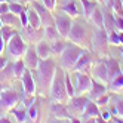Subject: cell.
Here are the masks:
<instances>
[{"instance_id": "8992f818", "label": "cell", "mask_w": 123, "mask_h": 123, "mask_svg": "<svg viewBox=\"0 0 123 123\" xmlns=\"http://www.w3.org/2000/svg\"><path fill=\"white\" fill-rule=\"evenodd\" d=\"M27 48H28V45L24 42L22 36H21L18 31H16L13 36L9 39V42L6 43L7 54H9V56H11L12 59H15V61L24 56V54H25V50H27Z\"/></svg>"}, {"instance_id": "ab89813d", "label": "cell", "mask_w": 123, "mask_h": 123, "mask_svg": "<svg viewBox=\"0 0 123 123\" xmlns=\"http://www.w3.org/2000/svg\"><path fill=\"white\" fill-rule=\"evenodd\" d=\"M108 43L113 46H120V39H119V31L117 30L108 33Z\"/></svg>"}, {"instance_id": "e0dca14e", "label": "cell", "mask_w": 123, "mask_h": 123, "mask_svg": "<svg viewBox=\"0 0 123 123\" xmlns=\"http://www.w3.org/2000/svg\"><path fill=\"white\" fill-rule=\"evenodd\" d=\"M92 64H93V56H92V54H91V50H83V54L79 56V59L76 61V64H74V67H73V70L71 71H74V73H77V71H87L91 67H92Z\"/></svg>"}, {"instance_id": "4dcf8cb0", "label": "cell", "mask_w": 123, "mask_h": 123, "mask_svg": "<svg viewBox=\"0 0 123 123\" xmlns=\"http://www.w3.org/2000/svg\"><path fill=\"white\" fill-rule=\"evenodd\" d=\"M108 89L111 92H123V73L114 77L113 80L108 83Z\"/></svg>"}, {"instance_id": "7a4b0ae2", "label": "cell", "mask_w": 123, "mask_h": 123, "mask_svg": "<svg viewBox=\"0 0 123 123\" xmlns=\"http://www.w3.org/2000/svg\"><path fill=\"white\" fill-rule=\"evenodd\" d=\"M49 98L50 101L55 102H67L68 101V95L65 89V70L61 67L55 70L54 79H52V85L49 89Z\"/></svg>"}, {"instance_id": "9a60e30c", "label": "cell", "mask_w": 123, "mask_h": 123, "mask_svg": "<svg viewBox=\"0 0 123 123\" xmlns=\"http://www.w3.org/2000/svg\"><path fill=\"white\" fill-rule=\"evenodd\" d=\"M91 73L93 76V79L99 80L104 85H108V73H107V67H105L104 61L101 58H98L96 61H93V64L91 67Z\"/></svg>"}, {"instance_id": "ac0fdd59", "label": "cell", "mask_w": 123, "mask_h": 123, "mask_svg": "<svg viewBox=\"0 0 123 123\" xmlns=\"http://www.w3.org/2000/svg\"><path fill=\"white\" fill-rule=\"evenodd\" d=\"M22 59H24V64H25V67H27L28 70H36L37 68V65H39V55H37V52H36V48L34 46H28L27 48V50H25V54H24V56H22Z\"/></svg>"}, {"instance_id": "91938a15", "label": "cell", "mask_w": 123, "mask_h": 123, "mask_svg": "<svg viewBox=\"0 0 123 123\" xmlns=\"http://www.w3.org/2000/svg\"><path fill=\"white\" fill-rule=\"evenodd\" d=\"M122 3H123V0H122Z\"/></svg>"}, {"instance_id": "30bf717a", "label": "cell", "mask_w": 123, "mask_h": 123, "mask_svg": "<svg viewBox=\"0 0 123 123\" xmlns=\"http://www.w3.org/2000/svg\"><path fill=\"white\" fill-rule=\"evenodd\" d=\"M79 119H80V122H98V123L104 122L101 117V108L92 99H89V102L86 104V108Z\"/></svg>"}, {"instance_id": "f907efd6", "label": "cell", "mask_w": 123, "mask_h": 123, "mask_svg": "<svg viewBox=\"0 0 123 123\" xmlns=\"http://www.w3.org/2000/svg\"><path fill=\"white\" fill-rule=\"evenodd\" d=\"M31 2H34V0H21V2H19V3H22V5L25 6V5H30Z\"/></svg>"}, {"instance_id": "f546056e", "label": "cell", "mask_w": 123, "mask_h": 123, "mask_svg": "<svg viewBox=\"0 0 123 123\" xmlns=\"http://www.w3.org/2000/svg\"><path fill=\"white\" fill-rule=\"evenodd\" d=\"M27 18H28V25H30L31 28H42L40 16H39V13L34 11L33 7L27 9Z\"/></svg>"}, {"instance_id": "bcb514c9", "label": "cell", "mask_w": 123, "mask_h": 123, "mask_svg": "<svg viewBox=\"0 0 123 123\" xmlns=\"http://www.w3.org/2000/svg\"><path fill=\"white\" fill-rule=\"evenodd\" d=\"M101 117H102L104 122H110V119H111V113H110L108 110H101Z\"/></svg>"}, {"instance_id": "5bb4252c", "label": "cell", "mask_w": 123, "mask_h": 123, "mask_svg": "<svg viewBox=\"0 0 123 123\" xmlns=\"http://www.w3.org/2000/svg\"><path fill=\"white\" fill-rule=\"evenodd\" d=\"M21 82H22V92H24V95H36L37 93V85H36V80H34L33 71L28 70L27 67H25V70H24Z\"/></svg>"}, {"instance_id": "6f0895ef", "label": "cell", "mask_w": 123, "mask_h": 123, "mask_svg": "<svg viewBox=\"0 0 123 123\" xmlns=\"http://www.w3.org/2000/svg\"><path fill=\"white\" fill-rule=\"evenodd\" d=\"M12 2H21V0H12Z\"/></svg>"}, {"instance_id": "7c38bea8", "label": "cell", "mask_w": 123, "mask_h": 123, "mask_svg": "<svg viewBox=\"0 0 123 123\" xmlns=\"http://www.w3.org/2000/svg\"><path fill=\"white\" fill-rule=\"evenodd\" d=\"M54 21H55V27L56 30L59 31L61 37H67V34L70 31V28H71V24H73V19L70 18V16L64 12H56L54 15Z\"/></svg>"}, {"instance_id": "cb8c5ba5", "label": "cell", "mask_w": 123, "mask_h": 123, "mask_svg": "<svg viewBox=\"0 0 123 123\" xmlns=\"http://www.w3.org/2000/svg\"><path fill=\"white\" fill-rule=\"evenodd\" d=\"M9 113L12 114L13 122H19V123L28 122V119H27V108H25L22 104L21 105H15L12 110H9Z\"/></svg>"}, {"instance_id": "60d3db41", "label": "cell", "mask_w": 123, "mask_h": 123, "mask_svg": "<svg viewBox=\"0 0 123 123\" xmlns=\"http://www.w3.org/2000/svg\"><path fill=\"white\" fill-rule=\"evenodd\" d=\"M111 11L119 16H123V3H122V0H114L113 6H111Z\"/></svg>"}, {"instance_id": "ee69618b", "label": "cell", "mask_w": 123, "mask_h": 123, "mask_svg": "<svg viewBox=\"0 0 123 123\" xmlns=\"http://www.w3.org/2000/svg\"><path fill=\"white\" fill-rule=\"evenodd\" d=\"M42 3L45 5V6L48 7V9H49V11H52V12H54V9L56 7V3L54 2V0H42Z\"/></svg>"}, {"instance_id": "ba28073f", "label": "cell", "mask_w": 123, "mask_h": 123, "mask_svg": "<svg viewBox=\"0 0 123 123\" xmlns=\"http://www.w3.org/2000/svg\"><path fill=\"white\" fill-rule=\"evenodd\" d=\"M19 101H21V95L15 89L5 87V89L0 92V108H3L5 111L12 110L15 105L19 104Z\"/></svg>"}, {"instance_id": "9f6ffc18", "label": "cell", "mask_w": 123, "mask_h": 123, "mask_svg": "<svg viewBox=\"0 0 123 123\" xmlns=\"http://www.w3.org/2000/svg\"><path fill=\"white\" fill-rule=\"evenodd\" d=\"M2 25H3V24H2V19H0V28H2Z\"/></svg>"}, {"instance_id": "f35d334b", "label": "cell", "mask_w": 123, "mask_h": 123, "mask_svg": "<svg viewBox=\"0 0 123 123\" xmlns=\"http://www.w3.org/2000/svg\"><path fill=\"white\" fill-rule=\"evenodd\" d=\"M110 98H111V96H110L107 92H105V93H102L101 96H98V98L95 99V104L98 105L99 108H102V107H105V105H107V104L110 102Z\"/></svg>"}, {"instance_id": "3957f363", "label": "cell", "mask_w": 123, "mask_h": 123, "mask_svg": "<svg viewBox=\"0 0 123 123\" xmlns=\"http://www.w3.org/2000/svg\"><path fill=\"white\" fill-rule=\"evenodd\" d=\"M65 39L68 42H71V43H76V45H79L80 48H83L86 50L92 49V43H91L92 37H89L87 30L83 27L80 22H73L71 24V28H70V31H68Z\"/></svg>"}, {"instance_id": "f1b7e54d", "label": "cell", "mask_w": 123, "mask_h": 123, "mask_svg": "<svg viewBox=\"0 0 123 123\" xmlns=\"http://www.w3.org/2000/svg\"><path fill=\"white\" fill-rule=\"evenodd\" d=\"M80 5H82V7H83V16L86 19H89V16H91V13L98 7V2H95V0H80Z\"/></svg>"}, {"instance_id": "603a6c76", "label": "cell", "mask_w": 123, "mask_h": 123, "mask_svg": "<svg viewBox=\"0 0 123 123\" xmlns=\"http://www.w3.org/2000/svg\"><path fill=\"white\" fill-rule=\"evenodd\" d=\"M15 80V73H13V64L7 61V64L0 70V82H3V83H9Z\"/></svg>"}, {"instance_id": "8d00e7d4", "label": "cell", "mask_w": 123, "mask_h": 123, "mask_svg": "<svg viewBox=\"0 0 123 123\" xmlns=\"http://www.w3.org/2000/svg\"><path fill=\"white\" fill-rule=\"evenodd\" d=\"M65 89H67V95H68V99L71 96L76 95V91H74V86L71 85V77H70V73L65 70Z\"/></svg>"}, {"instance_id": "d4e9b609", "label": "cell", "mask_w": 123, "mask_h": 123, "mask_svg": "<svg viewBox=\"0 0 123 123\" xmlns=\"http://www.w3.org/2000/svg\"><path fill=\"white\" fill-rule=\"evenodd\" d=\"M104 28L107 33L117 30L116 28V19H114V12L111 9H107V7L104 11Z\"/></svg>"}, {"instance_id": "83f0119b", "label": "cell", "mask_w": 123, "mask_h": 123, "mask_svg": "<svg viewBox=\"0 0 123 123\" xmlns=\"http://www.w3.org/2000/svg\"><path fill=\"white\" fill-rule=\"evenodd\" d=\"M43 37H45L49 43H52V42L61 39V34L56 30L55 25H48V27H43Z\"/></svg>"}, {"instance_id": "e575fe53", "label": "cell", "mask_w": 123, "mask_h": 123, "mask_svg": "<svg viewBox=\"0 0 123 123\" xmlns=\"http://www.w3.org/2000/svg\"><path fill=\"white\" fill-rule=\"evenodd\" d=\"M65 45L67 43L62 40V39H58L55 42L50 43V48H52V52H54V55H61L62 54V50L65 49Z\"/></svg>"}, {"instance_id": "74e56055", "label": "cell", "mask_w": 123, "mask_h": 123, "mask_svg": "<svg viewBox=\"0 0 123 123\" xmlns=\"http://www.w3.org/2000/svg\"><path fill=\"white\" fill-rule=\"evenodd\" d=\"M24 9H25V6L22 3H19V2H12V0L9 2V12H12L15 15H19Z\"/></svg>"}, {"instance_id": "44dd1931", "label": "cell", "mask_w": 123, "mask_h": 123, "mask_svg": "<svg viewBox=\"0 0 123 123\" xmlns=\"http://www.w3.org/2000/svg\"><path fill=\"white\" fill-rule=\"evenodd\" d=\"M36 52L40 59H46V58H50L52 55H54V52H52V48H50V43L45 39H42L40 42L36 43Z\"/></svg>"}, {"instance_id": "484cf974", "label": "cell", "mask_w": 123, "mask_h": 123, "mask_svg": "<svg viewBox=\"0 0 123 123\" xmlns=\"http://www.w3.org/2000/svg\"><path fill=\"white\" fill-rule=\"evenodd\" d=\"M0 19H2L3 25H11V27H21V21H19V16L15 15L12 12H6L0 15Z\"/></svg>"}, {"instance_id": "4316f807", "label": "cell", "mask_w": 123, "mask_h": 123, "mask_svg": "<svg viewBox=\"0 0 123 123\" xmlns=\"http://www.w3.org/2000/svg\"><path fill=\"white\" fill-rule=\"evenodd\" d=\"M89 21L95 25V28H104V11L99 9V6L91 13Z\"/></svg>"}, {"instance_id": "d6986e66", "label": "cell", "mask_w": 123, "mask_h": 123, "mask_svg": "<svg viewBox=\"0 0 123 123\" xmlns=\"http://www.w3.org/2000/svg\"><path fill=\"white\" fill-rule=\"evenodd\" d=\"M22 34H24V37L28 39L30 43L36 45L37 42H40L43 39V27L42 28H31L30 25H27V27L22 28Z\"/></svg>"}, {"instance_id": "d6a6232c", "label": "cell", "mask_w": 123, "mask_h": 123, "mask_svg": "<svg viewBox=\"0 0 123 123\" xmlns=\"http://www.w3.org/2000/svg\"><path fill=\"white\" fill-rule=\"evenodd\" d=\"M110 113H111V116H117V117L123 119V99L122 98H116L114 105L111 107Z\"/></svg>"}, {"instance_id": "7bdbcfd3", "label": "cell", "mask_w": 123, "mask_h": 123, "mask_svg": "<svg viewBox=\"0 0 123 123\" xmlns=\"http://www.w3.org/2000/svg\"><path fill=\"white\" fill-rule=\"evenodd\" d=\"M114 19H116V28L117 31H123V16H119L114 13Z\"/></svg>"}, {"instance_id": "816d5d0a", "label": "cell", "mask_w": 123, "mask_h": 123, "mask_svg": "<svg viewBox=\"0 0 123 123\" xmlns=\"http://www.w3.org/2000/svg\"><path fill=\"white\" fill-rule=\"evenodd\" d=\"M119 39H120V45H123V31H119Z\"/></svg>"}, {"instance_id": "1f68e13d", "label": "cell", "mask_w": 123, "mask_h": 123, "mask_svg": "<svg viewBox=\"0 0 123 123\" xmlns=\"http://www.w3.org/2000/svg\"><path fill=\"white\" fill-rule=\"evenodd\" d=\"M27 119L28 122H37L39 119V101L37 99L27 108Z\"/></svg>"}, {"instance_id": "8fae6325", "label": "cell", "mask_w": 123, "mask_h": 123, "mask_svg": "<svg viewBox=\"0 0 123 123\" xmlns=\"http://www.w3.org/2000/svg\"><path fill=\"white\" fill-rule=\"evenodd\" d=\"M31 7L34 11H36L40 16V21H42V27H48V25H55V21H54V13H52V11H49L48 7L37 2V0H34V2L30 3Z\"/></svg>"}, {"instance_id": "680465c9", "label": "cell", "mask_w": 123, "mask_h": 123, "mask_svg": "<svg viewBox=\"0 0 123 123\" xmlns=\"http://www.w3.org/2000/svg\"><path fill=\"white\" fill-rule=\"evenodd\" d=\"M54 2H55V3H56V0H54Z\"/></svg>"}, {"instance_id": "7402d4cb", "label": "cell", "mask_w": 123, "mask_h": 123, "mask_svg": "<svg viewBox=\"0 0 123 123\" xmlns=\"http://www.w3.org/2000/svg\"><path fill=\"white\" fill-rule=\"evenodd\" d=\"M59 11L64 12V13H67L71 19H76V18H79V16H80L79 9H77V5H76L74 0H67L64 5L59 6Z\"/></svg>"}, {"instance_id": "836d02e7", "label": "cell", "mask_w": 123, "mask_h": 123, "mask_svg": "<svg viewBox=\"0 0 123 123\" xmlns=\"http://www.w3.org/2000/svg\"><path fill=\"white\" fill-rule=\"evenodd\" d=\"M24 70H25V64H24V59L19 58L13 62V73H15V79H21L24 74Z\"/></svg>"}, {"instance_id": "db71d44e", "label": "cell", "mask_w": 123, "mask_h": 123, "mask_svg": "<svg viewBox=\"0 0 123 123\" xmlns=\"http://www.w3.org/2000/svg\"><path fill=\"white\" fill-rule=\"evenodd\" d=\"M95 2H98L99 5H105V2H107V0H95Z\"/></svg>"}, {"instance_id": "f6af8a7d", "label": "cell", "mask_w": 123, "mask_h": 123, "mask_svg": "<svg viewBox=\"0 0 123 123\" xmlns=\"http://www.w3.org/2000/svg\"><path fill=\"white\" fill-rule=\"evenodd\" d=\"M9 12V2H2L0 3V15Z\"/></svg>"}, {"instance_id": "ffe728a7", "label": "cell", "mask_w": 123, "mask_h": 123, "mask_svg": "<svg viewBox=\"0 0 123 123\" xmlns=\"http://www.w3.org/2000/svg\"><path fill=\"white\" fill-rule=\"evenodd\" d=\"M107 92V85L101 83L99 80H96V79H92V85H91V89L87 92V96H89V99L95 101L98 96H101L102 93Z\"/></svg>"}, {"instance_id": "94428289", "label": "cell", "mask_w": 123, "mask_h": 123, "mask_svg": "<svg viewBox=\"0 0 123 123\" xmlns=\"http://www.w3.org/2000/svg\"><path fill=\"white\" fill-rule=\"evenodd\" d=\"M0 34H2V33H0Z\"/></svg>"}, {"instance_id": "5b68a950", "label": "cell", "mask_w": 123, "mask_h": 123, "mask_svg": "<svg viewBox=\"0 0 123 123\" xmlns=\"http://www.w3.org/2000/svg\"><path fill=\"white\" fill-rule=\"evenodd\" d=\"M91 43H92V49L93 52H96L98 56H105L108 55V33L105 31V28H95L93 33H92V39H91Z\"/></svg>"}, {"instance_id": "b9f144b4", "label": "cell", "mask_w": 123, "mask_h": 123, "mask_svg": "<svg viewBox=\"0 0 123 123\" xmlns=\"http://www.w3.org/2000/svg\"><path fill=\"white\" fill-rule=\"evenodd\" d=\"M19 16V21H21V28H24V27H27L28 25V18H27V7L18 15Z\"/></svg>"}, {"instance_id": "52a82bcc", "label": "cell", "mask_w": 123, "mask_h": 123, "mask_svg": "<svg viewBox=\"0 0 123 123\" xmlns=\"http://www.w3.org/2000/svg\"><path fill=\"white\" fill-rule=\"evenodd\" d=\"M49 111H50V116L56 119V120H68V122H74L79 123L80 119L74 117L71 113L68 111V107L65 105V102H55L52 101L49 104Z\"/></svg>"}, {"instance_id": "2e32d148", "label": "cell", "mask_w": 123, "mask_h": 123, "mask_svg": "<svg viewBox=\"0 0 123 123\" xmlns=\"http://www.w3.org/2000/svg\"><path fill=\"white\" fill-rule=\"evenodd\" d=\"M102 61H104V64L105 67H107V73H108V83L113 80L114 77H117L119 74H122V67L119 64V61L117 59H114L113 56L110 55H105V56H99Z\"/></svg>"}, {"instance_id": "c3c4849f", "label": "cell", "mask_w": 123, "mask_h": 123, "mask_svg": "<svg viewBox=\"0 0 123 123\" xmlns=\"http://www.w3.org/2000/svg\"><path fill=\"white\" fill-rule=\"evenodd\" d=\"M6 64H7V59H6L3 55H0V70H2V68L6 65Z\"/></svg>"}, {"instance_id": "d590c367", "label": "cell", "mask_w": 123, "mask_h": 123, "mask_svg": "<svg viewBox=\"0 0 123 123\" xmlns=\"http://www.w3.org/2000/svg\"><path fill=\"white\" fill-rule=\"evenodd\" d=\"M0 33H2L3 40L7 43V42H9V39L16 33V30H15V27H11V25H2V28H0Z\"/></svg>"}, {"instance_id": "277c9868", "label": "cell", "mask_w": 123, "mask_h": 123, "mask_svg": "<svg viewBox=\"0 0 123 123\" xmlns=\"http://www.w3.org/2000/svg\"><path fill=\"white\" fill-rule=\"evenodd\" d=\"M83 48H80L79 45H76V43H67L65 45V49L62 50V54H61V67H62L64 70H67V71H71L76 61L79 59V56H80L83 54Z\"/></svg>"}, {"instance_id": "7dc6e473", "label": "cell", "mask_w": 123, "mask_h": 123, "mask_svg": "<svg viewBox=\"0 0 123 123\" xmlns=\"http://www.w3.org/2000/svg\"><path fill=\"white\" fill-rule=\"evenodd\" d=\"M5 48H6V42L3 40V37H2V34H0V55L3 54V50H5Z\"/></svg>"}, {"instance_id": "4fadbf2b", "label": "cell", "mask_w": 123, "mask_h": 123, "mask_svg": "<svg viewBox=\"0 0 123 123\" xmlns=\"http://www.w3.org/2000/svg\"><path fill=\"white\" fill-rule=\"evenodd\" d=\"M91 85H92V77L87 73H85V71H77L76 73V86H74L76 95L87 93L91 89Z\"/></svg>"}, {"instance_id": "9c48e42d", "label": "cell", "mask_w": 123, "mask_h": 123, "mask_svg": "<svg viewBox=\"0 0 123 123\" xmlns=\"http://www.w3.org/2000/svg\"><path fill=\"white\" fill-rule=\"evenodd\" d=\"M89 102V96H85V95H74L68 99V111L73 114L74 117H80L82 113L86 108V104Z\"/></svg>"}, {"instance_id": "11a10c76", "label": "cell", "mask_w": 123, "mask_h": 123, "mask_svg": "<svg viewBox=\"0 0 123 123\" xmlns=\"http://www.w3.org/2000/svg\"><path fill=\"white\" fill-rule=\"evenodd\" d=\"M5 87H6V86H5V85H3V82H0V92H2V91H3V89H5Z\"/></svg>"}, {"instance_id": "6da1fadb", "label": "cell", "mask_w": 123, "mask_h": 123, "mask_svg": "<svg viewBox=\"0 0 123 123\" xmlns=\"http://www.w3.org/2000/svg\"><path fill=\"white\" fill-rule=\"evenodd\" d=\"M55 61L50 58L46 59H39V65L36 70H33V76L37 85V92L40 93V96H48L49 95V89L52 85V79L55 74Z\"/></svg>"}, {"instance_id": "681fc988", "label": "cell", "mask_w": 123, "mask_h": 123, "mask_svg": "<svg viewBox=\"0 0 123 123\" xmlns=\"http://www.w3.org/2000/svg\"><path fill=\"white\" fill-rule=\"evenodd\" d=\"M9 122H12L11 117H7V116H0V123H9Z\"/></svg>"}, {"instance_id": "f5cc1de1", "label": "cell", "mask_w": 123, "mask_h": 123, "mask_svg": "<svg viewBox=\"0 0 123 123\" xmlns=\"http://www.w3.org/2000/svg\"><path fill=\"white\" fill-rule=\"evenodd\" d=\"M120 55H122V62H123V45H120Z\"/></svg>"}]
</instances>
